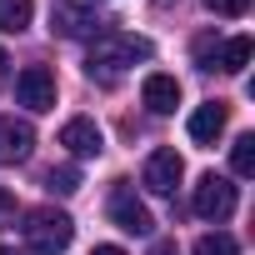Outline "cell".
Masks as SVG:
<instances>
[{"label":"cell","mask_w":255,"mask_h":255,"mask_svg":"<svg viewBox=\"0 0 255 255\" xmlns=\"http://www.w3.org/2000/svg\"><path fill=\"white\" fill-rule=\"evenodd\" d=\"M135 60H150V40L145 35H125V30H105L100 40H95V50H90V60H85V70H90V80L100 75L105 85L125 70V65H135Z\"/></svg>","instance_id":"6da1fadb"},{"label":"cell","mask_w":255,"mask_h":255,"mask_svg":"<svg viewBox=\"0 0 255 255\" xmlns=\"http://www.w3.org/2000/svg\"><path fill=\"white\" fill-rule=\"evenodd\" d=\"M70 240H75V220H70L65 210L40 205V210L25 215V245H30L35 255H65Z\"/></svg>","instance_id":"7a4b0ae2"},{"label":"cell","mask_w":255,"mask_h":255,"mask_svg":"<svg viewBox=\"0 0 255 255\" xmlns=\"http://www.w3.org/2000/svg\"><path fill=\"white\" fill-rule=\"evenodd\" d=\"M190 205H195V215L200 220H225V215H235V185L225 180V175H200L195 180V195H190Z\"/></svg>","instance_id":"3957f363"},{"label":"cell","mask_w":255,"mask_h":255,"mask_svg":"<svg viewBox=\"0 0 255 255\" xmlns=\"http://www.w3.org/2000/svg\"><path fill=\"white\" fill-rule=\"evenodd\" d=\"M50 25H55L60 35H70V40H100V35L110 30L95 10L75 5V0H55V5H50Z\"/></svg>","instance_id":"277c9868"},{"label":"cell","mask_w":255,"mask_h":255,"mask_svg":"<svg viewBox=\"0 0 255 255\" xmlns=\"http://www.w3.org/2000/svg\"><path fill=\"white\" fill-rule=\"evenodd\" d=\"M15 100L25 105V110H55V75L45 70V65H25L20 75H15Z\"/></svg>","instance_id":"5b68a950"},{"label":"cell","mask_w":255,"mask_h":255,"mask_svg":"<svg viewBox=\"0 0 255 255\" xmlns=\"http://www.w3.org/2000/svg\"><path fill=\"white\" fill-rule=\"evenodd\" d=\"M180 175H185V160L165 145V150H150V160H145V190L150 195H175V185H180Z\"/></svg>","instance_id":"8992f818"},{"label":"cell","mask_w":255,"mask_h":255,"mask_svg":"<svg viewBox=\"0 0 255 255\" xmlns=\"http://www.w3.org/2000/svg\"><path fill=\"white\" fill-rule=\"evenodd\" d=\"M110 220L125 230V235H150L155 230V220H150V210L135 200V190L130 185H120L115 195H110Z\"/></svg>","instance_id":"52a82bcc"},{"label":"cell","mask_w":255,"mask_h":255,"mask_svg":"<svg viewBox=\"0 0 255 255\" xmlns=\"http://www.w3.org/2000/svg\"><path fill=\"white\" fill-rule=\"evenodd\" d=\"M60 145L85 160V155H100V150H105V135H100V125H95L90 115H75V120L60 125Z\"/></svg>","instance_id":"ba28073f"},{"label":"cell","mask_w":255,"mask_h":255,"mask_svg":"<svg viewBox=\"0 0 255 255\" xmlns=\"http://www.w3.org/2000/svg\"><path fill=\"white\" fill-rule=\"evenodd\" d=\"M35 150V130L15 115H0V165H15Z\"/></svg>","instance_id":"9c48e42d"},{"label":"cell","mask_w":255,"mask_h":255,"mask_svg":"<svg viewBox=\"0 0 255 255\" xmlns=\"http://www.w3.org/2000/svg\"><path fill=\"white\" fill-rule=\"evenodd\" d=\"M140 100H145V110L150 115H170L175 105H180V80L175 75H145V85H140Z\"/></svg>","instance_id":"30bf717a"},{"label":"cell","mask_w":255,"mask_h":255,"mask_svg":"<svg viewBox=\"0 0 255 255\" xmlns=\"http://www.w3.org/2000/svg\"><path fill=\"white\" fill-rule=\"evenodd\" d=\"M225 130V100H205L195 115H190V140L195 145H215Z\"/></svg>","instance_id":"8fae6325"},{"label":"cell","mask_w":255,"mask_h":255,"mask_svg":"<svg viewBox=\"0 0 255 255\" xmlns=\"http://www.w3.org/2000/svg\"><path fill=\"white\" fill-rule=\"evenodd\" d=\"M250 50H255V45H250V35H235V40H225V45L215 50V65H220V70H230V75H240V70L250 65Z\"/></svg>","instance_id":"7c38bea8"},{"label":"cell","mask_w":255,"mask_h":255,"mask_svg":"<svg viewBox=\"0 0 255 255\" xmlns=\"http://www.w3.org/2000/svg\"><path fill=\"white\" fill-rule=\"evenodd\" d=\"M30 15H35V5H30V0H0V30L20 35V30L30 25Z\"/></svg>","instance_id":"4fadbf2b"},{"label":"cell","mask_w":255,"mask_h":255,"mask_svg":"<svg viewBox=\"0 0 255 255\" xmlns=\"http://www.w3.org/2000/svg\"><path fill=\"white\" fill-rule=\"evenodd\" d=\"M45 190H50V195H75V190H80V170H75V165L45 170Z\"/></svg>","instance_id":"5bb4252c"},{"label":"cell","mask_w":255,"mask_h":255,"mask_svg":"<svg viewBox=\"0 0 255 255\" xmlns=\"http://www.w3.org/2000/svg\"><path fill=\"white\" fill-rule=\"evenodd\" d=\"M230 165H235V175H255V135H240L230 145Z\"/></svg>","instance_id":"9a60e30c"},{"label":"cell","mask_w":255,"mask_h":255,"mask_svg":"<svg viewBox=\"0 0 255 255\" xmlns=\"http://www.w3.org/2000/svg\"><path fill=\"white\" fill-rule=\"evenodd\" d=\"M195 255H240V245L215 230V235H200V240H195Z\"/></svg>","instance_id":"2e32d148"},{"label":"cell","mask_w":255,"mask_h":255,"mask_svg":"<svg viewBox=\"0 0 255 255\" xmlns=\"http://www.w3.org/2000/svg\"><path fill=\"white\" fill-rule=\"evenodd\" d=\"M215 50H220V45H215L210 35H205V40H195V60H200V70H215Z\"/></svg>","instance_id":"e0dca14e"},{"label":"cell","mask_w":255,"mask_h":255,"mask_svg":"<svg viewBox=\"0 0 255 255\" xmlns=\"http://www.w3.org/2000/svg\"><path fill=\"white\" fill-rule=\"evenodd\" d=\"M205 5H210L215 15H245V10H250V0H205Z\"/></svg>","instance_id":"ac0fdd59"},{"label":"cell","mask_w":255,"mask_h":255,"mask_svg":"<svg viewBox=\"0 0 255 255\" xmlns=\"http://www.w3.org/2000/svg\"><path fill=\"white\" fill-rule=\"evenodd\" d=\"M5 220H15V195L0 190V225H5Z\"/></svg>","instance_id":"d6986e66"},{"label":"cell","mask_w":255,"mask_h":255,"mask_svg":"<svg viewBox=\"0 0 255 255\" xmlns=\"http://www.w3.org/2000/svg\"><path fill=\"white\" fill-rule=\"evenodd\" d=\"M5 80H10V55L0 50V85H5Z\"/></svg>","instance_id":"ffe728a7"},{"label":"cell","mask_w":255,"mask_h":255,"mask_svg":"<svg viewBox=\"0 0 255 255\" xmlns=\"http://www.w3.org/2000/svg\"><path fill=\"white\" fill-rule=\"evenodd\" d=\"M90 255H125V250H120V245H95Z\"/></svg>","instance_id":"44dd1931"},{"label":"cell","mask_w":255,"mask_h":255,"mask_svg":"<svg viewBox=\"0 0 255 255\" xmlns=\"http://www.w3.org/2000/svg\"><path fill=\"white\" fill-rule=\"evenodd\" d=\"M155 255H175V245H160V250H155Z\"/></svg>","instance_id":"7402d4cb"},{"label":"cell","mask_w":255,"mask_h":255,"mask_svg":"<svg viewBox=\"0 0 255 255\" xmlns=\"http://www.w3.org/2000/svg\"><path fill=\"white\" fill-rule=\"evenodd\" d=\"M0 255H20V250H0Z\"/></svg>","instance_id":"603a6c76"}]
</instances>
